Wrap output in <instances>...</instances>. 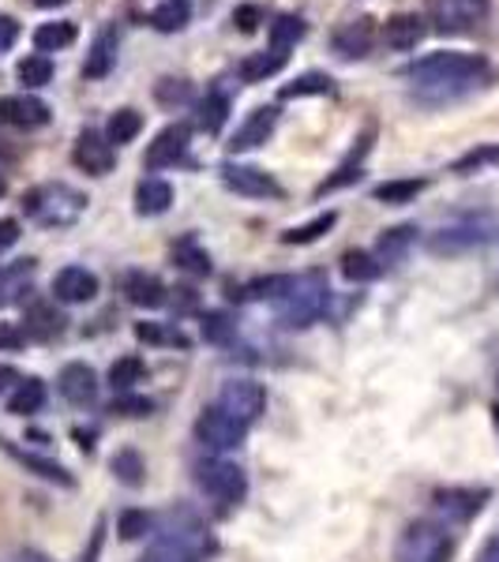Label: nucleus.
Returning a JSON list of instances; mask_svg holds the SVG:
<instances>
[{
  "mask_svg": "<svg viewBox=\"0 0 499 562\" xmlns=\"http://www.w3.org/2000/svg\"><path fill=\"white\" fill-rule=\"evenodd\" d=\"M274 124H278V109H274V106L256 109L252 117L237 128L234 140H229V151L240 154V151H252V146L266 143V140H271V132H274Z\"/></svg>",
  "mask_w": 499,
  "mask_h": 562,
  "instance_id": "4468645a",
  "label": "nucleus"
},
{
  "mask_svg": "<svg viewBox=\"0 0 499 562\" xmlns=\"http://www.w3.org/2000/svg\"><path fill=\"white\" fill-rule=\"evenodd\" d=\"M140 132H143V117H140V112H135V109H117L114 117H109L106 140L117 143V146H124V143H132Z\"/></svg>",
  "mask_w": 499,
  "mask_h": 562,
  "instance_id": "c85d7f7f",
  "label": "nucleus"
},
{
  "mask_svg": "<svg viewBox=\"0 0 499 562\" xmlns=\"http://www.w3.org/2000/svg\"><path fill=\"white\" fill-rule=\"evenodd\" d=\"M488 72L485 57L477 53H454V49H443V53H428L420 60L406 64V80L417 86H432V91H451V86L462 83H477L480 75Z\"/></svg>",
  "mask_w": 499,
  "mask_h": 562,
  "instance_id": "f257e3e1",
  "label": "nucleus"
},
{
  "mask_svg": "<svg viewBox=\"0 0 499 562\" xmlns=\"http://www.w3.org/2000/svg\"><path fill=\"white\" fill-rule=\"evenodd\" d=\"M454 551V540L443 525L436 522H413L406 533L399 536L394 559L399 562H447Z\"/></svg>",
  "mask_w": 499,
  "mask_h": 562,
  "instance_id": "20e7f679",
  "label": "nucleus"
},
{
  "mask_svg": "<svg viewBox=\"0 0 499 562\" xmlns=\"http://www.w3.org/2000/svg\"><path fill=\"white\" fill-rule=\"evenodd\" d=\"M174 263L180 266V271H188V274H200V278H203V274H211V255H206L192 237H185L174 248Z\"/></svg>",
  "mask_w": 499,
  "mask_h": 562,
  "instance_id": "2f4dec72",
  "label": "nucleus"
},
{
  "mask_svg": "<svg viewBox=\"0 0 499 562\" xmlns=\"http://www.w3.org/2000/svg\"><path fill=\"white\" fill-rule=\"evenodd\" d=\"M420 38H425V20H420V15H409V12L391 15V20H387V27H383V41L391 49H399V53L417 49Z\"/></svg>",
  "mask_w": 499,
  "mask_h": 562,
  "instance_id": "f3484780",
  "label": "nucleus"
},
{
  "mask_svg": "<svg viewBox=\"0 0 499 562\" xmlns=\"http://www.w3.org/2000/svg\"><path fill=\"white\" fill-rule=\"evenodd\" d=\"M372 38H376V27L368 15H360V20L346 23V27L334 31V49H338L342 57H365L368 49H372Z\"/></svg>",
  "mask_w": 499,
  "mask_h": 562,
  "instance_id": "dca6fc26",
  "label": "nucleus"
},
{
  "mask_svg": "<svg viewBox=\"0 0 499 562\" xmlns=\"http://www.w3.org/2000/svg\"><path fill=\"white\" fill-rule=\"evenodd\" d=\"M15 38H20V23H15L12 15H0V53H4V49H12Z\"/></svg>",
  "mask_w": 499,
  "mask_h": 562,
  "instance_id": "603ef678",
  "label": "nucleus"
},
{
  "mask_svg": "<svg viewBox=\"0 0 499 562\" xmlns=\"http://www.w3.org/2000/svg\"><path fill=\"white\" fill-rule=\"evenodd\" d=\"M46 405V386L38 379H27V383L15 386V394L8 397V412L12 417H27V412H38Z\"/></svg>",
  "mask_w": 499,
  "mask_h": 562,
  "instance_id": "a878e982",
  "label": "nucleus"
},
{
  "mask_svg": "<svg viewBox=\"0 0 499 562\" xmlns=\"http://www.w3.org/2000/svg\"><path fill=\"white\" fill-rule=\"evenodd\" d=\"M31 4H38V8H57V4H68V0H31Z\"/></svg>",
  "mask_w": 499,
  "mask_h": 562,
  "instance_id": "bf43d9fd",
  "label": "nucleus"
},
{
  "mask_svg": "<svg viewBox=\"0 0 499 562\" xmlns=\"http://www.w3.org/2000/svg\"><path fill=\"white\" fill-rule=\"evenodd\" d=\"M154 98L162 101V106H185V101H192V83L188 80H162L154 86Z\"/></svg>",
  "mask_w": 499,
  "mask_h": 562,
  "instance_id": "c03bdc74",
  "label": "nucleus"
},
{
  "mask_svg": "<svg viewBox=\"0 0 499 562\" xmlns=\"http://www.w3.org/2000/svg\"><path fill=\"white\" fill-rule=\"evenodd\" d=\"M200 331L211 345H229V342H234V334H237V323L226 315V311H206Z\"/></svg>",
  "mask_w": 499,
  "mask_h": 562,
  "instance_id": "ea45409f",
  "label": "nucleus"
},
{
  "mask_svg": "<svg viewBox=\"0 0 499 562\" xmlns=\"http://www.w3.org/2000/svg\"><path fill=\"white\" fill-rule=\"evenodd\" d=\"M334 222H338V214H334V211L316 214L312 222L294 225V229H286V232H282V244H312V240H320L326 229H334Z\"/></svg>",
  "mask_w": 499,
  "mask_h": 562,
  "instance_id": "bb28decb",
  "label": "nucleus"
},
{
  "mask_svg": "<svg viewBox=\"0 0 499 562\" xmlns=\"http://www.w3.org/2000/svg\"><path fill=\"white\" fill-rule=\"evenodd\" d=\"M151 514L147 510H124V514H120V522H117V529H120V536H124V540H140V536H147L151 533Z\"/></svg>",
  "mask_w": 499,
  "mask_h": 562,
  "instance_id": "a18cd8bd",
  "label": "nucleus"
},
{
  "mask_svg": "<svg viewBox=\"0 0 499 562\" xmlns=\"http://www.w3.org/2000/svg\"><path fill=\"white\" fill-rule=\"evenodd\" d=\"M331 75H323V72H308V75H300V80L294 83H286L282 86V94L278 98L282 101H289V98H308V94H331Z\"/></svg>",
  "mask_w": 499,
  "mask_h": 562,
  "instance_id": "c9c22d12",
  "label": "nucleus"
},
{
  "mask_svg": "<svg viewBox=\"0 0 499 562\" xmlns=\"http://www.w3.org/2000/svg\"><path fill=\"white\" fill-rule=\"evenodd\" d=\"M353 180H360V166H353V162H346V166H338V172L334 177H326L320 188H316V195H326V192H338V188L353 184Z\"/></svg>",
  "mask_w": 499,
  "mask_h": 562,
  "instance_id": "de8ad7c7",
  "label": "nucleus"
},
{
  "mask_svg": "<svg viewBox=\"0 0 499 562\" xmlns=\"http://www.w3.org/2000/svg\"><path fill=\"white\" fill-rule=\"evenodd\" d=\"M380 259H376L372 252H346L342 255V274H346V282H372L380 278Z\"/></svg>",
  "mask_w": 499,
  "mask_h": 562,
  "instance_id": "7c9ffc66",
  "label": "nucleus"
},
{
  "mask_svg": "<svg viewBox=\"0 0 499 562\" xmlns=\"http://www.w3.org/2000/svg\"><path fill=\"white\" fill-rule=\"evenodd\" d=\"M248 435V423H240L237 417H229L222 405H206L195 420V439L211 450H237Z\"/></svg>",
  "mask_w": 499,
  "mask_h": 562,
  "instance_id": "423d86ee",
  "label": "nucleus"
},
{
  "mask_svg": "<svg viewBox=\"0 0 499 562\" xmlns=\"http://www.w3.org/2000/svg\"><path fill=\"white\" fill-rule=\"evenodd\" d=\"M420 192H425V180H387L372 192L376 203H387V206H402V203H413Z\"/></svg>",
  "mask_w": 499,
  "mask_h": 562,
  "instance_id": "c756f323",
  "label": "nucleus"
},
{
  "mask_svg": "<svg viewBox=\"0 0 499 562\" xmlns=\"http://www.w3.org/2000/svg\"><path fill=\"white\" fill-rule=\"evenodd\" d=\"M109 469H114V477L120 483H128V488H140L143 483V457L135 454V450H120V454H114V462H109Z\"/></svg>",
  "mask_w": 499,
  "mask_h": 562,
  "instance_id": "f704fd0d",
  "label": "nucleus"
},
{
  "mask_svg": "<svg viewBox=\"0 0 499 562\" xmlns=\"http://www.w3.org/2000/svg\"><path fill=\"white\" fill-rule=\"evenodd\" d=\"M195 483H200L206 495L218 499V503H226V506L240 503L248 491L245 473H240L234 462H222V457H206V462L195 465Z\"/></svg>",
  "mask_w": 499,
  "mask_h": 562,
  "instance_id": "39448f33",
  "label": "nucleus"
},
{
  "mask_svg": "<svg viewBox=\"0 0 499 562\" xmlns=\"http://www.w3.org/2000/svg\"><path fill=\"white\" fill-rule=\"evenodd\" d=\"M12 383H20V375H15L8 364H0V391H4V386H12Z\"/></svg>",
  "mask_w": 499,
  "mask_h": 562,
  "instance_id": "4d7b16f0",
  "label": "nucleus"
},
{
  "mask_svg": "<svg viewBox=\"0 0 499 562\" xmlns=\"http://www.w3.org/2000/svg\"><path fill=\"white\" fill-rule=\"evenodd\" d=\"M226 112H229V101L222 98V94H206L200 101V112H195V124H200L206 135H214L226 124Z\"/></svg>",
  "mask_w": 499,
  "mask_h": 562,
  "instance_id": "473e14b6",
  "label": "nucleus"
},
{
  "mask_svg": "<svg viewBox=\"0 0 499 562\" xmlns=\"http://www.w3.org/2000/svg\"><path fill=\"white\" fill-rule=\"evenodd\" d=\"M57 386L72 405H91L94 397H98V375H94V368L87 364H64Z\"/></svg>",
  "mask_w": 499,
  "mask_h": 562,
  "instance_id": "2eb2a0df",
  "label": "nucleus"
},
{
  "mask_svg": "<svg viewBox=\"0 0 499 562\" xmlns=\"http://www.w3.org/2000/svg\"><path fill=\"white\" fill-rule=\"evenodd\" d=\"M114 64H117V38L106 31L94 38L87 64H83V75H87V80H106V75L114 72Z\"/></svg>",
  "mask_w": 499,
  "mask_h": 562,
  "instance_id": "4be33fe9",
  "label": "nucleus"
},
{
  "mask_svg": "<svg viewBox=\"0 0 499 562\" xmlns=\"http://www.w3.org/2000/svg\"><path fill=\"white\" fill-rule=\"evenodd\" d=\"M124 297L132 300L135 308H162L166 304V285L154 278V274H128Z\"/></svg>",
  "mask_w": 499,
  "mask_h": 562,
  "instance_id": "aec40b11",
  "label": "nucleus"
},
{
  "mask_svg": "<svg viewBox=\"0 0 499 562\" xmlns=\"http://www.w3.org/2000/svg\"><path fill=\"white\" fill-rule=\"evenodd\" d=\"M188 140H192V128H188V124L162 128V132L154 135V143L147 146V158H143V166H147V169H169V166H177V162H185Z\"/></svg>",
  "mask_w": 499,
  "mask_h": 562,
  "instance_id": "9d476101",
  "label": "nucleus"
},
{
  "mask_svg": "<svg viewBox=\"0 0 499 562\" xmlns=\"http://www.w3.org/2000/svg\"><path fill=\"white\" fill-rule=\"evenodd\" d=\"M20 240V222L15 218H0V255L8 252V248Z\"/></svg>",
  "mask_w": 499,
  "mask_h": 562,
  "instance_id": "864d4df0",
  "label": "nucleus"
},
{
  "mask_svg": "<svg viewBox=\"0 0 499 562\" xmlns=\"http://www.w3.org/2000/svg\"><path fill=\"white\" fill-rule=\"evenodd\" d=\"M286 282L289 278H282V274H274V278H256L240 289V300H278L282 289H286Z\"/></svg>",
  "mask_w": 499,
  "mask_h": 562,
  "instance_id": "37998d69",
  "label": "nucleus"
},
{
  "mask_svg": "<svg viewBox=\"0 0 499 562\" xmlns=\"http://www.w3.org/2000/svg\"><path fill=\"white\" fill-rule=\"evenodd\" d=\"M140 562H195V551L185 540H162Z\"/></svg>",
  "mask_w": 499,
  "mask_h": 562,
  "instance_id": "79ce46f5",
  "label": "nucleus"
},
{
  "mask_svg": "<svg viewBox=\"0 0 499 562\" xmlns=\"http://www.w3.org/2000/svg\"><path fill=\"white\" fill-rule=\"evenodd\" d=\"M4 188H8V180H4V172H0V195H4Z\"/></svg>",
  "mask_w": 499,
  "mask_h": 562,
  "instance_id": "052dcab7",
  "label": "nucleus"
},
{
  "mask_svg": "<svg viewBox=\"0 0 499 562\" xmlns=\"http://www.w3.org/2000/svg\"><path fill=\"white\" fill-rule=\"evenodd\" d=\"M75 41V23H41L34 31V46L41 53H57V49H68Z\"/></svg>",
  "mask_w": 499,
  "mask_h": 562,
  "instance_id": "cd10ccee",
  "label": "nucleus"
},
{
  "mask_svg": "<svg viewBox=\"0 0 499 562\" xmlns=\"http://www.w3.org/2000/svg\"><path fill=\"white\" fill-rule=\"evenodd\" d=\"M0 120L15 128H41L49 124V106L34 94H12V98H0Z\"/></svg>",
  "mask_w": 499,
  "mask_h": 562,
  "instance_id": "ddd939ff",
  "label": "nucleus"
},
{
  "mask_svg": "<svg viewBox=\"0 0 499 562\" xmlns=\"http://www.w3.org/2000/svg\"><path fill=\"white\" fill-rule=\"evenodd\" d=\"M0 446H4L8 457H15V462L23 465V469H31L34 477L49 480V483H60V488H72V477H68V469H60L57 462H49V457H38V454H27V450H20L15 443H8V439H0Z\"/></svg>",
  "mask_w": 499,
  "mask_h": 562,
  "instance_id": "a211bd4d",
  "label": "nucleus"
},
{
  "mask_svg": "<svg viewBox=\"0 0 499 562\" xmlns=\"http://www.w3.org/2000/svg\"><path fill=\"white\" fill-rule=\"evenodd\" d=\"M169 203H174V188H169L166 180H158V177L140 180V188H135V211L154 218V214H166Z\"/></svg>",
  "mask_w": 499,
  "mask_h": 562,
  "instance_id": "412c9836",
  "label": "nucleus"
},
{
  "mask_svg": "<svg viewBox=\"0 0 499 562\" xmlns=\"http://www.w3.org/2000/svg\"><path fill=\"white\" fill-rule=\"evenodd\" d=\"M413 240H417V229H413V225H394V229H387L380 237V244H376V259H380V266L399 263V259L409 252Z\"/></svg>",
  "mask_w": 499,
  "mask_h": 562,
  "instance_id": "b1692460",
  "label": "nucleus"
},
{
  "mask_svg": "<svg viewBox=\"0 0 499 562\" xmlns=\"http://www.w3.org/2000/svg\"><path fill=\"white\" fill-rule=\"evenodd\" d=\"M326 297H331V289H326V278L320 271H308V274H300V278H289L286 289H282V297L274 300L278 323L289 326V331H305V326H312L326 311Z\"/></svg>",
  "mask_w": 499,
  "mask_h": 562,
  "instance_id": "f03ea898",
  "label": "nucleus"
},
{
  "mask_svg": "<svg viewBox=\"0 0 499 562\" xmlns=\"http://www.w3.org/2000/svg\"><path fill=\"white\" fill-rule=\"evenodd\" d=\"M15 75H20L23 86H46L54 80V60L49 57H23L15 64Z\"/></svg>",
  "mask_w": 499,
  "mask_h": 562,
  "instance_id": "58836bf2",
  "label": "nucleus"
},
{
  "mask_svg": "<svg viewBox=\"0 0 499 562\" xmlns=\"http://www.w3.org/2000/svg\"><path fill=\"white\" fill-rule=\"evenodd\" d=\"M143 375H147V364H143L140 357H120L114 368H109V383H114V391H132L135 383H143Z\"/></svg>",
  "mask_w": 499,
  "mask_h": 562,
  "instance_id": "72a5a7b5",
  "label": "nucleus"
},
{
  "mask_svg": "<svg viewBox=\"0 0 499 562\" xmlns=\"http://www.w3.org/2000/svg\"><path fill=\"white\" fill-rule=\"evenodd\" d=\"M492 417H496V431H499V405H496V409H492Z\"/></svg>",
  "mask_w": 499,
  "mask_h": 562,
  "instance_id": "680f3d73",
  "label": "nucleus"
},
{
  "mask_svg": "<svg viewBox=\"0 0 499 562\" xmlns=\"http://www.w3.org/2000/svg\"><path fill=\"white\" fill-rule=\"evenodd\" d=\"M72 162H75V166H80L83 172H91V177H106V172L114 169V162H117V151H114V143H109L106 135L83 132L80 140H75Z\"/></svg>",
  "mask_w": 499,
  "mask_h": 562,
  "instance_id": "9b49d317",
  "label": "nucleus"
},
{
  "mask_svg": "<svg viewBox=\"0 0 499 562\" xmlns=\"http://www.w3.org/2000/svg\"><path fill=\"white\" fill-rule=\"evenodd\" d=\"M54 297L60 304H87L98 297V278L83 266H64L54 278Z\"/></svg>",
  "mask_w": 499,
  "mask_h": 562,
  "instance_id": "f8f14e48",
  "label": "nucleus"
},
{
  "mask_svg": "<svg viewBox=\"0 0 499 562\" xmlns=\"http://www.w3.org/2000/svg\"><path fill=\"white\" fill-rule=\"evenodd\" d=\"M477 562H499V536H496V540L485 543V551L477 555Z\"/></svg>",
  "mask_w": 499,
  "mask_h": 562,
  "instance_id": "6e6d98bb",
  "label": "nucleus"
},
{
  "mask_svg": "<svg viewBox=\"0 0 499 562\" xmlns=\"http://www.w3.org/2000/svg\"><path fill=\"white\" fill-rule=\"evenodd\" d=\"M114 412H124V417H143V412H151V402H147V397H117Z\"/></svg>",
  "mask_w": 499,
  "mask_h": 562,
  "instance_id": "8fccbe9b",
  "label": "nucleus"
},
{
  "mask_svg": "<svg viewBox=\"0 0 499 562\" xmlns=\"http://www.w3.org/2000/svg\"><path fill=\"white\" fill-rule=\"evenodd\" d=\"M485 499H488L485 491H440L436 506H440L447 517H462V522H466V517H473L485 506Z\"/></svg>",
  "mask_w": 499,
  "mask_h": 562,
  "instance_id": "393cba45",
  "label": "nucleus"
},
{
  "mask_svg": "<svg viewBox=\"0 0 499 562\" xmlns=\"http://www.w3.org/2000/svg\"><path fill=\"white\" fill-rule=\"evenodd\" d=\"M102 533H106V525H98V529H94V536H91V548L83 551V559H80V562H98V551H102Z\"/></svg>",
  "mask_w": 499,
  "mask_h": 562,
  "instance_id": "5fc2aeb1",
  "label": "nucleus"
},
{
  "mask_svg": "<svg viewBox=\"0 0 499 562\" xmlns=\"http://www.w3.org/2000/svg\"><path fill=\"white\" fill-rule=\"evenodd\" d=\"M222 184H226L229 192L252 195V199H278L282 195L278 180H274L271 172H263L256 166H234V162L222 166Z\"/></svg>",
  "mask_w": 499,
  "mask_h": 562,
  "instance_id": "1a4fd4ad",
  "label": "nucleus"
},
{
  "mask_svg": "<svg viewBox=\"0 0 499 562\" xmlns=\"http://www.w3.org/2000/svg\"><path fill=\"white\" fill-rule=\"evenodd\" d=\"M300 38H305V20H300V15H278V20L271 23L274 49H289V46H297Z\"/></svg>",
  "mask_w": 499,
  "mask_h": 562,
  "instance_id": "4c0bfd02",
  "label": "nucleus"
},
{
  "mask_svg": "<svg viewBox=\"0 0 499 562\" xmlns=\"http://www.w3.org/2000/svg\"><path fill=\"white\" fill-rule=\"evenodd\" d=\"M234 23H237L240 34H256V31H260V23H263V8H256V4L234 8Z\"/></svg>",
  "mask_w": 499,
  "mask_h": 562,
  "instance_id": "09e8293b",
  "label": "nucleus"
},
{
  "mask_svg": "<svg viewBox=\"0 0 499 562\" xmlns=\"http://www.w3.org/2000/svg\"><path fill=\"white\" fill-rule=\"evenodd\" d=\"M188 20H192V0H162V4L151 12V27L162 34L185 31Z\"/></svg>",
  "mask_w": 499,
  "mask_h": 562,
  "instance_id": "5701e85b",
  "label": "nucleus"
},
{
  "mask_svg": "<svg viewBox=\"0 0 499 562\" xmlns=\"http://www.w3.org/2000/svg\"><path fill=\"white\" fill-rule=\"evenodd\" d=\"M286 68V49H263V53H252L240 60V80L245 83H263L271 75H278Z\"/></svg>",
  "mask_w": 499,
  "mask_h": 562,
  "instance_id": "6ab92c4d",
  "label": "nucleus"
},
{
  "mask_svg": "<svg viewBox=\"0 0 499 562\" xmlns=\"http://www.w3.org/2000/svg\"><path fill=\"white\" fill-rule=\"evenodd\" d=\"M27 342V334L20 331L15 323H0V349H20Z\"/></svg>",
  "mask_w": 499,
  "mask_h": 562,
  "instance_id": "3c124183",
  "label": "nucleus"
},
{
  "mask_svg": "<svg viewBox=\"0 0 499 562\" xmlns=\"http://www.w3.org/2000/svg\"><path fill=\"white\" fill-rule=\"evenodd\" d=\"M135 337H140V342H154V345H180V349L188 345V337L180 331H166V326L158 323H135Z\"/></svg>",
  "mask_w": 499,
  "mask_h": 562,
  "instance_id": "49530a36",
  "label": "nucleus"
},
{
  "mask_svg": "<svg viewBox=\"0 0 499 562\" xmlns=\"http://www.w3.org/2000/svg\"><path fill=\"white\" fill-rule=\"evenodd\" d=\"M60 323H64V319L57 315V308H49V304H31L27 308V334H34V337L60 334Z\"/></svg>",
  "mask_w": 499,
  "mask_h": 562,
  "instance_id": "e433bc0d",
  "label": "nucleus"
},
{
  "mask_svg": "<svg viewBox=\"0 0 499 562\" xmlns=\"http://www.w3.org/2000/svg\"><path fill=\"white\" fill-rule=\"evenodd\" d=\"M23 211H27L31 222L46 225V229H68L83 218L87 211V195L75 192L68 184H41L23 199Z\"/></svg>",
  "mask_w": 499,
  "mask_h": 562,
  "instance_id": "7ed1b4c3",
  "label": "nucleus"
},
{
  "mask_svg": "<svg viewBox=\"0 0 499 562\" xmlns=\"http://www.w3.org/2000/svg\"><path fill=\"white\" fill-rule=\"evenodd\" d=\"M20 562H49V559H46V555H38V551H23Z\"/></svg>",
  "mask_w": 499,
  "mask_h": 562,
  "instance_id": "13d9d810",
  "label": "nucleus"
},
{
  "mask_svg": "<svg viewBox=\"0 0 499 562\" xmlns=\"http://www.w3.org/2000/svg\"><path fill=\"white\" fill-rule=\"evenodd\" d=\"M428 15H432L436 31L459 34L477 27L488 15V0H428Z\"/></svg>",
  "mask_w": 499,
  "mask_h": 562,
  "instance_id": "0eeeda50",
  "label": "nucleus"
},
{
  "mask_svg": "<svg viewBox=\"0 0 499 562\" xmlns=\"http://www.w3.org/2000/svg\"><path fill=\"white\" fill-rule=\"evenodd\" d=\"M485 166H499V143H485V146H473L470 154H462L459 162H454V172H477Z\"/></svg>",
  "mask_w": 499,
  "mask_h": 562,
  "instance_id": "a19ab883",
  "label": "nucleus"
},
{
  "mask_svg": "<svg viewBox=\"0 0 499 562\" xmlns=\"http://www.w3.org/2000/svg\"><path fill=\"white\" fill-rule=\"evenodd\" d=\"M218 405L240 423H256L266 409V391L260 383H252V379H234V383L222 386Z\"/></svg>",
  "mask_w": 499,
  "mask_h": 562,
  "instance_id": "6e6552de",
  "label": "nucleus"
}]
</instances>
